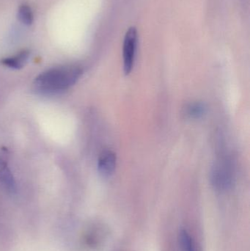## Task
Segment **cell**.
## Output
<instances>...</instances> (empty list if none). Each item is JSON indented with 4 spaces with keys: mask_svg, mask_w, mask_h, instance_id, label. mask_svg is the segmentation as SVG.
I'll return each mask as SVG.
<instances>
[{
    "mask_svg": "<svg viewBox=\"0 0 250 251\" xmlns=\"http://www.w3.org/2000/svg\"><path fill=\"white\" fill-rule=\"evenodd\" d=\"M0 184L9 193H13L16 190L14 177L5 161L0 157Z\"/></svg>",
    "mask_w": 250,
    "mask_h": 251,
    "instance_id": "obj_5",
    "label": "cell"
},
{
    "mask_svg": "<svg viewBox=\"0 0 250 251\" xmlns=\"http://www.w3.org/2000/svg\"><path fill=\"white\" fill-rule=\"evenodd\" d=\"M207 108L205 104L199 101L189 103L183 109V114L188 119H199L206 113Z\"/></svg>",
    "mask_w": 250,
    "mask_h": 251,
    "instance_id": "obj_7",
    "label": "cell"
},
{
    "mask_svg": "<svg viewBox=\"0 0 250 251\" xmlns=\"http://www.w3.org/2000/svg\"><path fill=\"white\" fill-rule=\"evenodd\" d=\"M117 156L112 151H103L100 155L98 161V169L99 174L103 177H110L113 175L116 168Z\"/></svg>",
    "mask_w": 250,
    "mask_h": 251,
    "instance_id": "obj_4",
    "label": "cell"
},
{
    "mask_svg": "<svg viewBox=\"0 0 250 251\" xmlns=\"http://www.w3.org/2000/svg\"><path fill=\"white\" fill-rule=\"evenodd\" d=\"M29 55H30V51L29 50H22L14 55L3 59L1 60V63L10 69H21L26 64V62L29 60Z\"/></svg>",
    "mask_w": 250,
    "mask_h": 251,
    "instance_id": "obj_6",
    "label": "cell"
},
{
    "mask_svg": "<svg viewBox=\"0 0 250 251\" xmlns=\"http://www.w3.org/2000/svg\"><path fill=\"white\" fill-rule=\"evenodd\" d=\"M179 242L182 251H201L195 239L188 232L187 230H180L179 234Z\"/></svg>",
    "mask_w": 250,
    "mask_h": 251,
    "instance_id": "obj_8",
    "label": "cell"
},
{
    "mask_svg": "<svg viewBox=\"0 0 250 251\" xmlns=\"http://www.w3.org/2000/svg\"><path fill=\"white\" fill-rule=\"evenodd\" d=\"M82 68L75 65H66L52 68L35 78V91L44 95H54L64 92L73 86L82 76Z\"/></svg>",
    "mask_w": 250,
    "mask_h": 251,
    "instance_id": "obj_1",
    "label": "cell"
},
{
    "mask_svg": "<svg viewBox=\"0 0 250 251\" xmlns=\"http://www.w3.org/2000/svg\"><path fill=\"white\" fill-rule=\"evenodd\" d=\"M233 165L227 159H221L214 164L211 171V182L220 192L230 190L234 184Z\"/></svg>",
    "mask_w": 250,
    "mask_h": 251,
    "instance_id": "obj_2",
    "label": "cell"
},
{
    "mask_svg": "<svg viewBox=\"0 0 250 251\" xmlns=\"http://www.w3.org/2000/svg\"><path fill=\"white\" fill-rule=\"evenodd\" d=\"M17 17L19 22L26 26H29L34 22V14L32 8L27 4H22L18 9Z\"/></svg>",
    "mask_w": 250,
    "mask_h": 251,
    "instance_id": "obj_9",
    "label": "cell"
},
{
    "mask_svg": "<svg viewBox=\"0 0 250 251\" xmlns=\"http://www.w3.org/2000/svg\"><path fill=\"white\" fill-rule=\"evenodd\" d=\"M137 44V29L135 26H131L125 34L123 44V72L126 75H129L133 69Z\"/></svg>",
    "mask_w": 250,
    "mask_h": 251,
    "instance_id": "obj_3",
    "label": "cell"
}]
</instances>
